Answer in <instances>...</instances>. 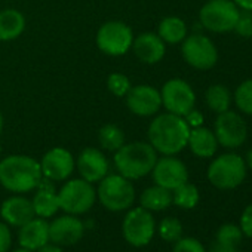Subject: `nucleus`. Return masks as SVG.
I'll return each mask as SVG.
<instances>
[{
    "mask_svg": "<svg viewBox=\"0 0 252 252\" xmlns=\"http://www.w3.org/2000/svg\"><path fill=\"white\" fill-rule=\"evenodd\" d=\"M190 126L184 117L165 113L158 116L149 126V140L153 149L165 156H174L184 150L189 141Z\"/></svg>",
    "mask_w": 252,
    "mask_h": 252,
    "instance_id": "nucleus-1",
    "label": "nucleus"
},
{
    "mask_svg": "<svg viewBox=\"0 0 252 252\" xmlns=\"http://www.w3.org/2000/svg\"><path fill=\"white\" fill-rule=\"evenodd\" d=\"M42 181L40 163L29 156H8L0 162V184L15 193L36 189Z\"/></svg>",
    "mask_w": 252,
    "mask_h": 252,
    "instance_id": "nucleus-2",
    "label": "nucleus"
},
{
    "mask_svg": "<svg viewBox=\"0 0 252 252\" xmlns=\"http://www.w3.org/2000/svg\"><path fill=\"white\" fill-rule=\"evenodd\" d=\"M158 162V152L150 143L123 144L114 155L119 174L128 180H138L150 174Z\"/></svg>",
    "mask_w": 252,
    "mask_h": 252,
    "instance_id": "nucleus-3",
    "label": "nucleus"
},
{
    "mask_svg": "<svg viewBox=\"0 0 252 252\" xmlns=\"http://www.w3.org/2000/svg\"><path fill=\"white\" fill-rule=\"evenodd\" d=\"M246 177L245 160L234 153L218 156L208 168V178L212 186L221 190L236 189Z\"/></svg>",
    "mask_w": 252,
    "mask_h": 252,
    "instance_id": "nucleus-4",
    "label": "nucleus"
},
{
    "mask_svg": "<svg viewBox=\"0 0 252 252\" xmlns=\"http://www.w3.org/2000/svg\"><path fill=\"white\" fill-rule=\"evenodd\" d=\"M99 202L110 211L117 212L128 209L135 199V190L132 183L119 175H105L98 187Z\"/></svg>",
    "mask_w": 252,
    "mask_h": 252,
    "instance_id": "nucleus-5",
    "label": "nucleus"
},
{
    "mask_svg": "<svg viewBox=\"0 0 252 252\" xmlns=\"http://www.w3.org/2000/svg\"><path fill=\"white\" fill-rule=\"evenodd\" d=\"M239 8L233 0H209L199 14L200 24L212 33H228L234 30Z\"/></svg>",
    "mask_w": 252,
    "mask_h": 252,
    "instance_id": "nucleus-6",
    "label": "nucleus"
},
{
    "mask_svg": "<svg viewBox=\"0 0 252 252\" xmlns=\"http://www.w3.org/2000/svg\"><path fill=\"white\" fill-rule=\"evenodd\" d=\"M132 30L120 21H108L102 24L96 34L98 48L111 57H119L132 48Z\"/></svg>",
    "mask_w": 252,
    "mask_h": 252,
    "instance_id": "nucleus-7",
    "label": "nucleus"
},
{
    "mask_svg": "<svg viewBox=\"0 0 252 252\" xmlns=\"http://www.w3.org/2000/svg\"><path fill=\"white\" fill-rule=\"evenodd\" d=\"M60 208L67 214L77 215L88 212L95 203V190L91 183L82 180L68 181L58 193Z\"/></svg>",
    "mask_w": 252,
    "mask_h": 252,
    "instance_id": "nucleus-8",
    "label": "nucleus"
},
{
    "mask_svg": "<svg viewBox=\"0 0 252 252\" xmlns=\"http://www.w3.org/2000/svg\"><path fill=\"white\" fill-rule=\"evenodd\" d=\"M186 63L197 70H209L218 61V51L211 39L203 34H191L183 40L181 48Z\"/></svg>",
    "mask_w": 252,
    "mask_h": 252,
    "instance_id": "nucleus-9",
    "label": "nucleus"
},
{
    "mask_svg": "<svg viewBox=\"0 0 252 252\" xmlns=\"http://www.w3.org/2000/svg\"><path fill=\"white\" fill-rule=\"evenodd\" d=\"M162 105L168 110V113L184 117L190 110L194 108L196 95L191 86L183 79H171L168 80L162 91Z\"/></svg>",
    "mask_w": 252,
    "mask_h": 252,
    "instance_id": "nucleus-10",
    "label": "nucleus"
},
{
    "mask_svg": "<svg viewBox=\"0 0 252 252\" xmlns=\"http://www.w3.org/2000/svg\"><path fill=\"white\" fill-rule=\"evenodd\" d=\"M218 144L225 149H237L240 147L248 137V128L245 120L234 111L220 113L215 120V131H214Z\"/></svg>",
    "mask_w": 252,
    "mask_h": 252,
    "instance_id": "nucleus-11",
    "label": "nucleus"
},
{
    "mask_svg": "<svg viewBox=\"0 0 252 252\" xmlns=\"http://www.w3.org/2000/svg\"><path fill=\"white\" fill-rule=\"evenodd\" d=\"M123 236L134 246L147 245L155 234V218L146 208H135L123 220Z\"/></svg>",
    "mask_w": 252,
    "mask_h": 252,
    "instance_id": "nucleus-12",
    "label": "nucleus"
},
{
    "mask_svg": "<svg viewBox=\"0 0 252 252\" xmlns=\"http://www.w3.org/2000/svg\"><path fill=\"white\" fill-rule=\"evenodd\" d=\"M152 172L155 183L171 191L180 187L181 184L187 183L189 180L186 165L174 156H165L162 159H158Z\"/></svg>",
    "mask_w": 252,
    "mask_h": 252,
    "instance_id": "nucleus-13",
    "label": "nucleus"
},
{
    "mask_svg": "<svg viewBox=\"0 0 252 252\" xmlns=\"http://www.w3.org/2000/svg\"><path fill=\"white\" fill-rule=\"evenodd\" d=\"M126 104L128 108L137 116H153L162 107L160 92L149 85H138L129 89L126 94Z\"/></svg>",
    "mask_w": 252,
    "mask_h": 252,
    "instance_id": "nucleus-14",
    "label": "nucleus"
},
{
    "mask_svg": "<svg viewBox=\"0 0 252 252\" xmlns=\"http://www.w3.org/2000/svg\"><path fill=\"white\" fill-rule=\"evenodd\" d=\"M42 175L52 181H61L71 175L74 169V160L68 150L57 147L49 150L40 162Z\"/></svg>",
    "mask_w": 252,
    "mask_h": 252,
    "instance_id": "nucleus-15",
    "label": "nucleus"
},
{
    "mask_svg": "<svg viewBox=\"0 0 252 252\" xmlns=\"http://www.w3.org/2000/svg\"><path fill=\"white\" fill-rule=\"evenodd\" d=\"M83 236V222L73 217L64 215L49 224V240L61 246L77 243Z\"/></svg>",
    "mask_w": 252,
    "mask_h": 252,
    "instance_id": "nucleus-16",
    "label": "nucleus"
},
{
    "mask_svg": "<svg viewBox=\"0 0 252 252\" xmlns=\"http://www.w3.org/2000/svg\"><path fill=\"white\" fill-rule=\"evenodd\" d=\"M77 168L85 181L96 183L107 175L108 162L99 150L85 149L77 159Z\"/></svg>",
    "mask_w": 252,
    "mask_h": 252,
    "instance_id": "nucleus-17",
    "label": "nucleus"
},
{
    "mask_svg": "<svg viewBox=\"0 0 252 252\" xmlns=\"http://www.w3.org/2000/svg\"><path fill=\"white\" fill-rule=\"evenodd\" d=\"M0 214H2V218L6 222L15 227H21L27 224L36 215L33 203L29 199L21 197V196L6 199L2 203V208H0Z\"/></svg>",
    "mask_w": 252,
    "mask_h": 252,
    "instance_id": "nucleus-18",
    "label": "nucleus"
},
{
    "mask_svg": "<svg viewBox=\"0 0 252 252\" xmlns=\"http://www.w3.org/2000/svg\"><path fill=\"white\" fill-rule=\"evenodd\" d=\"M132 48L140 61L156 64L165 57V42L155 33H143L134 39Z\"/></svg>",
    "mask_w": 252,
    "mask_h": 252,
    "instance_id": "nucleus-19",
    "label": "nucleus"
},
{
    "mask_svg": "<svg viewBox=\"0 0 252 252\" xmlns=\"http://www.w3.org/2000/svg\"><path fill=\"white\" fill-rule=\"evenodd\" d=\"M20 245L30 251H37L49 242V222L43 218H33L21 225L18 233Z\"/></svg>",
    "mask_w": 252,
    "mask_h": 252,
    "instance_id": "nucleus-20",
    "label": "nucleus"
},
{
    "mask_svg": "<svg viewBox=\"0 0 252 252\" xmlns=\"http://www.w3.org/2000/svg\"><path fill=\"white\" fill-rule=\"evenodd\" d=\"M187 146L190 147L194 156L208 159L215 155L218 149V141L212 131L203 128V126H197V128L190 129Z\"/></svg>",
    "mask_w": 252,
    "mask_h": 252,
    "instance_id": "nucleus-21",
    "label": "nucleus"
},
{
    "mask_svg": "<svg viewBox=\"0 0 252 252\" xmlns=\"http://www.w3.org/2000/svg\"><path fill=\"white\" fill-rule=\"evenodd\" d=\"M39 191L36 193L33 199V208L34 214L39 215L40 218H49L52 217L58 209H60V202H58V194L55 193L54 187L46 183H42L37 186Z\"/></svg>",
    "mask_w": 252,
    "mask_h": 252,
    "instance_id": "nucleus-22",
    "label": "nucleus"
},
{
    "mask_svg": "<svg viewBox=\"0 0 252 252\" xmlns=\"http://www.w3.org/2000/svg\"><path fill=\"white\" fill-rule=\"evenodd\" d=\"M26 29V18L17 9H5L0 12V40L8 42L20 37Z\"/></svg>",
    "mask_w": 252,
    "mask_h": 252,
    "instance_id": "nucleus-23",
    "label": "nucleus"
},
{
    "mask_svg": "<svg viewBox=\"0 0 252 252\" xmlns=\"http://www.w3.org/2000/svg\"><path fill=\"white\" fill-rule=\"evenodd\" d=\"M140 202L147 211H163L172 203V193L171 190L156 184L143 191Z\"/></svg>",
    "mask_w": 252,
    "mask_h": 252,
    "instance_id": "nucleus-24",
    "label": "nucleus"
},
{
    "mask_svg": "<svg viewBox=\"0 0 252 252\" xmlns=\"http://www.w3.org/2000/svg\"><path fill=\"white\" fill-rule=\"evenodd\" d=\"M159 37L165 43H180L187 37V26L178 17H168L159 24Z\"/></svg>",
    "mask_w": 252,
    "mask_h": 252,
    "instance_id": "nucleus-25",
    "label": "nucleus"
},
{
    "mask_svg": "<svg viewBox=\"0 0 252 252\" xmlns=\"http://www.w3.org/2000/svg\"><path fill=\"white\" fill-rule=\"evenodd\" d=\"M206 104L215 113H224L230 108L231 104V94L224 85H212L206 89L205 94Z\"/></svg>",
    "mask_w": 252,
    "mask_h": 252,
    "instance_id": "nucleus-26",
    "label": "nucleus"
},
{
    "mask_svg": "<svg viewBox=\"0 0 252 252\" xmlns=\"http://www.w3.org/2000/svg\"><path fill=\"white\" fill-rule=\"evenodd\" d=\"M98 140L102 149L108 152H117L125 144V134L116 125H105L99 129Z\"/></svg>",
    "mask_w": 252,
    "mask_h": 252,
    "instance_id": "nucleus-27",
    "label": "nucleus"
},
{
    "mask_svg": "<svg viewBox=\"0 0 252 252\" xmlns=\"http://www.w3.org/2000/svg\"><path fill=\"white\" fill-rule=\"evenodd\" d=\"M172 202L184 209H191L197 205L199 202V190L196 186L190 184V183H184L180 187H177L175 190H172Z\"/></svg>",
    "mask_w": 252,
    "mask_h": 252,
    "instance_id": "nucleus-28",
    "label": "nucleus"
},
{
    "mask_svg": "<svg viewBox=\"0 0 252 252\" xmlns=\"http://www.w3.org/2000/svg\"><path fill=\"white\" fill-rule=\"evenodd\" d=\"M234 102L242 113L252 116V79L245 80L237 86L234 92Z\"/></svg>",
    "mask_w": 252,
    "mask_h": 252,
    "instance_id": "nucleus-29",
    "label": "nucleus"
},
{
    "mask_svg": "<svg viewBox=\"0 0 252 252\" xmlns=\"http://www.w3.org/2000/svg\"><path fill=\"white\" fill-rule=\"evenodd\" d=\"M159 234L166 242H177L178 239H181L183 225H181V222L177 218L168 217V218H165L160 222V225H159Z\"/></svg>",
    "mask_w": 252,
    "mask_h": 252,
    "instance_id": "nucleus-30",
    "label": "nucleus"
},
{
    "mask_svg": "<svg viewBox=\"0 0 252 252\" xmlns=\"http://www.w3.org/2000/svg\"><path fill=\"white\" fill-rule=\"evenodd\" d=\"M242 234L243 233H242L240 227H237L234 224H224L217 231V242L221 243V245L236 246L240 242Z\"/></svg>",
    "mask_w": 252,
    "mask_h": 252,
    "instance_id": "nucleus-31",
    "label": "nucleus"
},
{
    "mask_svg": "<svg viewBox=\"0 0 252 252\" xmlns=\"http://www.w3.org/2000/svg\"><path fill=\"white\" fill-rule=\"evenodd\" d=\"M107 86L116 96H126V94L132 88L129 79L122 73H111L107 79Z\"/></svg>",
    "mask_w": 252,
    "mask_h": 252,
    "instance_id": "nucleus-32",
    "label": "nucleus"
},
{
    "mask_svg": "<svg viewBox=\"0 0 252 252\" xmlns=\"http://www.w3.org/2000/svg\"><path fill=\"white\" fill-rule=\"evenodd\" d=\"M234 32L245 39L252 37V14H251V11L242 9V12H239L237 21L234 26Z\"/></svg>",
    "mask_w": 252,
    "mask_h": 252,
    "instance_id": "nucleus-33",
    "label": "nucleus"
},
{
    "mask_svg": "<svg viewBox=\"0 0 252 252\" xmlns=\"http://www.w3.org/2000/svg\"><path fill=\"white\" fill-rule=\"evenodd\" d=\"M172 252H205V248L199 240L193 237H186L177 240Z\"/></svg>",
    "mask_w": 252,
    "mask_h": 252,
    "instance_id": "nucleus-34",
    "label": "nucleus"
},
{
    "mask_svg": "<svg viewBox=\"0 0 252 252\" xmlns=\"http://www.w3.org/2000/svg\"><path fill=\"white\" fill-rule=\"evenodd\" d=\"M240 230L245 236L252 237V203L243 211L240 217Z\"/></svg>",
    "mask_w": 252,
    "mask_h": 252,
    "instance_id": "nucleus-35",
    "label": "nucleus"
},
{
    "mask_svg": "<svg viewBox=\"0 0 252 252\" xmlns=\"http://www.w3.org/2000/svg\"><path fill=\"white\" fill-rule=\"evenodd\" d=\"M11 246V231L6 224L0 222V252H6Z\"/></svg>",
    "mask_w": 252,
    "mask_h": 252,
    "instance_id": "nucleus-36",
    "label": "nucleus"
},
{
    "mask_svg": "<svg viewBox=\"0 0 252 252\" xmlns=\"http://www.w3.org/2000/svg\"><path fill=\"white\" fill-rule=\"evenodd\" d=\"M184 120L189 126H191V128H197V126H202V123H203V116L200 111L193 108L184 116Z\"/></svg>",
    "mask_w": 252,
    "mask_h": 252,
    "instance_id": "nucleus-37",
    "label": "nucleus"
},
{
    "mask_svg": "<svg viewBox=\"0 0 252 252\" xmlns=\"http://www.w3.org/2000/svg\"><path fill=\"white\" fill-rule=\"evenodd\" d=\"M211 252H237L236 251V246H228V245H221L218 242L214 243Z\"/></svg>",
    "mask_w": 252,
    "mask_h": 252,
    "instance_id": "nucleus-38",
    "label": "nucleus"
},
{
    "mask_svg": "<svg viewBox=\"0 0 252 252\" xmlns=\"http://www.w3.org/2000/svg\"><path fill=\"white\" fill-rule=\"evenodd\" d=\"M237 8L243 11H251L252 12V0H233Z\"/></svg>",
    "mask_w": 252,
    "mask_h": 252,
    "instance_id": "nucleus-39",
    "label": "nucleus"
},
{
    "mask_svg": "<svg viewBox=\"0 0 252 252\" xmlns=\"http://www.w3.org/2000/svg\"><path fill=\"white\" fill-rule=\"evenodd\" d=\"M39 252H63V249L60 248V246H57V245H43L42 248H39L37 249Z\"/></svg>",
    "mask_w": 252,
    "mask_h": 252,
    "instance_id": "nucleus-40",
    "label": "nucleus"
},
{
    "mask_svg": "<svg viewBox=\"0 0 252 252\" xmlns=\"http://www.w3.org/2000/svg\"><path fill=\"white\" fill-rule=\"evenodd\" d=\"M246 163L252 169V149H249V152L246 153Z\"/></svg>",
    "mask_w": 252,
    "mask_h": 252,
    "instance_id": "nucleus-41",
    "label": "nucleus"
},
{
    "mask_svg": "<svg viewBox=\"0 0 252 252\" xmlns=\"http://www.w3.org/2000/svg\"><path fill=\"white\" fill-rule=\"evenodd\" d=\"M2 129H3V117L2 113H0V134H2Z\"/></svg>",
    "mask_w": 252,
    "mask_h": 252,
    "instance_id": "nucleus-42",
    "label": "nucleus"
},
{
    "mask_svg": "<svg viewBox=\"0 0 252 252\" xmlns=\"http://www.w3.org/2000/svg\"><path fill=\"white\" fill-rule=\"evenodd\" d=\"M14 252H32V251H30V249H26V248H21V249L14 251Z\"/></svg>",
    "mask_w": 252,
    "mask_h": 252,
    "instance_id": "nucleus-43",
    "label": "nucleus"
}]
</instances>
